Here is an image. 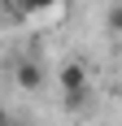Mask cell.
<instances>
[{
	"mask_svg": "<svg viewBox=\"0 0 122 126\" xmlns=\"http://www.w3.org/2000/svg\"><path fill=\"white\" fill-rule=\"evenodd\" d=\"M9 122H13V113L4 109V104H0V126H9Z\"/></svg>",
	"mask_w": 122,
	"mask_h": 126,
	"instance_id": "5",
	"label": "cell"
},
{
	"mask_svg": "<svg viewBox=\"0 0 122 126\" xmlns=\"http://www.w3.org/2000/svg\"><path fill=\"white\" fill-rule=\"evenodd\" d=\"M13 83L22 91H39L44 83H48V74H44V65L35 61V57H22V61L13 65Z\"/></svg>",
	"mask_w": 122,
	"mask_h": 126,
	"instance_id": "2",
	"label": "cell"
},
{
	"mask_svg": "<svg viewBox=\"0 0 122 126\" xmlns=\"http://www.w3.org/2000/svg\"><path fill=\"white\" fill-rule=\"evenodd\" d=\"M9 126H35V122H26V117H13V122Z\"/></svg>",
	"mask_w": 122,
	"mask_h": 126,
	"instance_id": "6",
	"label": "cell"
},
{
	"mask_svg": "<svg viewBox=\"0 0 122 126\" xmlns=\"http://www.w3.org/2000/svg\"><path fill=\"white\" fill-rule=\"evenodd\" d=\"M105 22H109L113 35H122V4H109V17H105Z\"/></svg>",
	"mask_w": 122,
	"mask_h": 126,
	"instance_id": "4",
	"label": "cell"
},
{
	"mask_svg": "<svg viewBox=\"0 0 122 126\" xmlns=\"http://www.w3.org/2000/svg\"><path fill=\"white\" fill-rule=\"evenodd\" d=\"M57 87H61V96H65L70 109H83V100L92 96V74H87V65L83 61H65L57 70Z\"/></svg>",
	"mask_w": 122,
	"mask_h": 126,
	"instance_id": "1",
	"label": "cell"
},
{
	"mask_svg": "<svg viewBox=\"0 0 122 126\" xmlns=\"http://www.w3.org/2000/svg\"><path fill=\"white\" fill-rule=\"evenodd\" d=\"M65 0H18V9L22 13H48V9H61Z\"/></svg>",
	"mask_w": 122,
	"mask_h": 126,
	"instance_id": "3",
	"label": "cell"
}]
</instances>
